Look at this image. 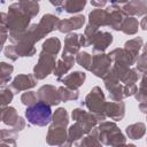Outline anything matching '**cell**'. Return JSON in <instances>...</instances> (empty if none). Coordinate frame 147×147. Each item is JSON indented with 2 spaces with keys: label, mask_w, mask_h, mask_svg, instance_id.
Returning a JSON list of instances; mask_svg holds the SVG:
<instances>
[{
  "label": "cell",
  "mask_w": 147,
  "mask_h": 147,
  "mask_svg": "<svg viewBox=\"0 0 147 147\" xmlns=\"http://www.w3.org/2000/svg\"><path fill=\"white\" fill-rule=\"evenodd\" d=\"M7 18H8V29H9L8 38L13 44H16L18 39L24 34L26 29H29L28 26L31 17L22 10V8L17 2L9 6Z\"/></svg>",
  "instance_id": "cell-1"
},
{
  "label": "cell",
  "mask_w": 147,
  "mask_h": 147,
  "mask_svg": "<svg viewBox=\"0 0 147 147\" xmlns=\"http://www.w3.org/2000/svg\"><path fill=\"white\" fill-rule=\"evenodd\" d=\"M25 117L28 122L32 125L45 126L52 121L51 105L39 100L36 103L28 106L25 110Z\"/></svg>",
  "instance_id": "cell-2"
},
{
  "label": "cell",
  "mask_w": 147,
  "mask_h": 147,
  "mask_svg": "<svg viewBox=\"0 0 147 147\" xmlns=\"http://www.w3.org/2000/svg\"><path fill=\"white\" fill-rule=\"evenodd\" d=\"M106 103L107 102L105 100V94L99 86H95L92 88V91L86 95V99L84 102L87 109L95 115L98 121H103L106 118V115H105Z\"/></svg>",
  "instance_id": "cell-3"
},
{
  "label": "cell",
  "mask_w": 147,
  "mask_h": 147,
  "mask_svg": "<svg viewBox=\"0 0 147 147\" xmlns=\"http://www.w3.org/2000/svg\"><path fill=\"white\" fill-rule=\"evenodd\" d=\"M98 130H99L98 138L103 144L113 145V146L124 145L125 144V138L122 134V132L119 131V129L116 126L115 123L103 122V123H101L99 125Z\"/></svg>",
  "instance_id": "cell-4"
},
{
  "label": "cell",
  "mask_w": 147,
  "mask_h": 147,
  "mask_svg": "<svg viewBox=\"0 0 147 147\" xmlns=\"http://www.w3.org/2000/svg\"><path fill=\"white\" fill-rule=\"evenodd\" d=\"M57 24H59V18L56 16H54L52 14H46L41 17V20L38 24H33L31 28L28 29V31L32 36V38L36 41H38L44 36L48 34L54 29H56Z\"/></svg>",
  "instance_id": "cell-5"
},
{
  "label": "cell",
  "mask_w": 147,
  "mask_h": 147,
  "mask_svg": "<svg viewBox=\"0 0 147 147\" xmlns=\"http://www.w3.org/2000/svg\"><path fill=\"white\" fill-rule=\"evenodd\" d=\"M55 67H56L55 55L47 53L45 51H41L39 55V61L33 68V75L37 79H44L51 72H54Z\"/></svg>",
  "instance_id": "cell-6"
},
{
  "label": "cell",
  "mask_w": 147,
  "mask_h": 147,
  "mask_svg": "<svg viewBox=\"0 0 147 147\" xmlns=\"http://www.w3.org/2000/svg\"><path fill=\"white\" fill-rule=\"evenodd\" d=\"M111 62L113 60L109 54H103V52L94 54V56H92V65L90 71H92V74H94L96 77L103 78L110 71Z\"/></svg>",
  "instance_id": "cell-7"
},
{
  "label": "cell",
  "mask_w": 147,
  "mask_h": 147,
  "mask_svg": "<svg viewBox=\"0 0 147 147\" xmlns=\"http://www.w3.org/2000/svg\"><path fill=\"white\" fill-rule=\"evenodd\" d=\"M71 115H72V118L78 124L82 125V127L85 130L86 133H90L91 130L95 126V124L98 122V118L95 117V115L93 113H91V111L87 113V111H85L83 109H79V108L74 109Z\"/></svg>",
  "instance_id": "cell-8"
},
{
  "label": "cell",
  "mask_w": 147,
  "mask_h": 147,
  "mask_svg": "<svg viewBox=\"0 0 147 147\" xmlns=\"http://www.w3.org/2000/svg\"><path fill=\"white\" fill-rule=\"evenodd\" d=\"M38 99L51 105L55 106L61 102V98L59 94L57 88H55L53 85H44L38 90Z\"/></svg>",
  "instance_id": "cell-9"
},
{
  "label": "cell",
  "mask_w": 147,
  "mask_h": 147,
  "mask_svg": "<svg viewBox=\"0 0 147 147\" xmlns=\"http://www.w3.org/2000/svg\"><path fill=\"white\" fill-rule=\"evenodd\" d=\"M124 16L125 14L123 9L117 5H113L111 7L107 8V25L113 28L114 30H121Z\"/></svg>",
  "instance_id": "cell-10"
},
{
  "label": "cell",
  "mask_w": 147,
  "mask_h": 147,
  "mask_svg": "<svg viewBox=\"0 0 147 147\" xmlns=\"http://www.w3.org/2000/svg\"><path fill=\"white\" fill-rule=\"evenodd\" d=\"M37 80L38 79L34 77V75H18L13 79L10 87L15 92L28 91L36 86Z\"/></svg>",
  "instance_id": "cell-11"
},
{
  "label": "cell",
  "mask_w": 147,
  "mask_h": 147,
  "mask_svg": "<svg viewBox=\"0 0 147 147\" xmlns=\"http://www.w3.org/2000/svg\"><path fill=\"white\" fill-rule=\"evenodd\" d=\"M67 131L64 125L54 124L49 127L47 133V142L51 145H63L67 139Z\"/></svg>",
  "instance_id": "cell-12"
},
{
  "label": "cell",
  "mask_w": 147,
  "mask_h": 147,
  "mask_svg": "<svg viewBox=\"0 0 147 147\" xmlns=\"http://www.w3.org/2000/svg\"><path fill=\"white\" fill-rule=\"evenodd\" d=\"M85 23V17L83 15H78V16H74L70 17L68 20H61L59 21L57 24V30L62 33H68L72 30H77L80 29Z\"/></svg>",
  "instance_id": "cell-13"
},
{
  "label": "cell",
  "mask_w": 147,
  "mask_h": 147,
  "mask_svg": "<svg viewBox=\"0 0 147 147\" xmlns=\"http://www.w3.org/2000/svg\"><path fill=\"white\" fill-rule=\"evenodd\" d=\"M113 42V34L105 31H98L92 39V46L94 52H105Z\"/></svg>",
  "instance_id": "cell-14"
},
{
  "label": "cell",
  "mask_w": 147,
  "mask_h": 147,
  "mask_svg": "<svg viewBox=\"0 0 147 147\" xmlns=\"http://www.w3.org/2000/svg\"><path fill=\"white\" fill-rule=\"evenodd\" d=\"M125 114V105L122 101H110L106 103L105 115L115 121H121Z\"/></svg>",
  "instance_id": "cell-15"
},
{
  "label": "cell",
  "mask_w": 147,
  "mask_h": 147,
  "mask_svg": "<svg viewBox=\"0 0 147 147\" xmlns=\"http://www.w3.org/2000/svg\"><path fill=\"white\" fill-rule=\"evenodd\" d=\"M122 9L125 15L142 16L147 13V2L145 0H131L129 2H124Z\"/></svg>",
  "instance_id": "cell-16"
},
{
  "label": "cell",
  "mask_w": 147,
  "mask_h": 147,
  "mask_svg": "<svg viewBox=\"0 0 147 147\" xmlns=\"http://www.w3.org/2000/svg\"><path fill=\"white\" fill-rule=\"evenodd\" d=\"M75 61L76 57L74 55H62V59L56 62V67L54 69V75L57 77V79H61V77L72 68Z\"/></svg>",
  "instance_id": "cell-17"
},
{
  "label": "cell",
  "mask_w": 147,
  "mask_h": 147,
  "mask_svg": "<svg viewBox=\"0 0 147 147\" xmlns=\"http://www.w3.org/2000/svg\"><path fill=\"white\" fill-rule=\"evenodd\" d=\"M86 79V75L82 71H75V72H71L67 76H64L62 79H59L61 80L64 86L69 87V88H72V90H77L78 87H80L84 82Z\"/></svg>",
  "instance_id": "cell-18"
},
{
  "label": "cell",
  "mask_w": 147,
  "mask_h": 147,
  "mask_svg": "<svg viewBox=\"0 0 147 147\" xmlns=\"http://www.w3.org/2000/svg\"><path fill=\"white\" fill-rule=\"evenodd\" d=\"M80 46H82V44H80L79 34H75V33L68 34V37H65V41H64L63 55H74V54L78 53Z\"/></svg>",
  "instance_id": "cell-19"
},
{
  "label": "cell",
  "mask_w": 147,
  "mask_h": 147,
  "mask_svg": "<svg viewBox=\"0 0 147 147\" xmlns=\"http://www.w3.org/2000/svg\"><path fill=\"white\" fill-rule=\"evenodd\" d=\"M18 118H20V116L14 107H9V106L1 107V121L3 124L14 126L17 123Z\"/></svg>",
  "instance_id": "cell-20"
},
{
  "label": "cell",
  "mask_w": 147,
  "mask_h": 147,
  "mask_svg": "<svg viewBox=\"0 0 147 147\" xmlns=\"http://www.w3.org/2000/svg\"><path fill=\"white\" fill-rule=\"evenodd\" d=\"M88 24L95 28H100L101 25H107V10L103 9H94L88 15Z\"/></svg>",
  "instance_id": "cell-21"
},
{
  "label": "cell",
  "mask_w": 147,
  "mask_h": 147,
  "mask_svg": "<svg viewBox=\"0 0 147 147\" xmlns=\"http://www.w3.org/2000/svg\"><path fill=\"white\" fill-rule=\"evenodd\" d=\"M141 47H142V39L140 37H136L133 39H130L124 44V48L134 57L136 61L138 59L139 51L141 49Z\"/></svg>",
  "instance_id": "cell-22"
},
{
  "label": "cell",
  "mask_w": 147,
  "mask_h": 147,
  "mask_svg": "<svg viewBox=\"0 0 147 147\" xmlns=\"http://www.w3.org/2000/svg\"><path fill=\"white\" fill-rule=\"evenodd\" d=\"M146 132V125L144 123H134L126 127V134L130 139H140Z\"/></svg>",
  "instance_id": "cell-23"
},
{
  "label": "cell",
  "mask_w": 147,
  "mask_h": 147,
  "mask_svg": "<svg viewBox=\"0 0 147 147\" xmlns=\"http://www.w3.org/2000/svg\"><path fill=\"white\" fill-rule=\"evenodd\" d=\"M86 5V0H64L62 9H64V11L70 13V14H75V13H79Z\"/></svg>",
  "instance_id": "cell-24"
},
{
  "label": "cell",
  "mask_w": 147,
  "mask_h": 147,
  "mask_svg": "<svg viewBox=\"0 0 147 147\" xmlns=\"http://www.w3.org/2000/svg\"><path fill=\"white\" fill-rule=\"evenodd\" d=\"M138 28H139V24H138L137 18L127 17V18H124V21L121 25V31L124 32L125 34H134V33H137Z\"/></svg>",
  "instance_id": "cell-25"
},
{
  "label": "cell",
  "mask_w": 147,
  "mask_h": 147,
  "mask_svg": "<svg viewBox=\"0 0 147 147\" xmlns=\"http://www.w3.org/2000/svg\"><path fill=\"white\" fill-rule=\"evenodd\" d=\"M20 7L22 8V10L28 14L30 17L36 16L39 13V6L37 3V1L34 0H25V1H18Z\"/></svg>",
  "instance_id": "cell-26"
},
{
  "label": "cell",
  "mask_w": 147,
  "mask_h": 147,
  "mask_svg": "<svg viewBox=\"0 0 147 147\" xmlns=\"http://www.w3.org/2000/svg\"><path fill=\"white\" fill-rule=\"evenodd\" d=\"M60 48H61V41L55 37L46 39L42 44V51L51 53V54H54V55H56L59 53Z\"/></svg>",
  "instance_id": "cell-27"
},
{
  "label": "cell",
  "mask_w": 147,
  "mask_h": 147,
  "mask_svg": "<svg viewBox=\"0 0 147 147\" xmlns=\"http://www.w3.org/2000/svg\"><path fill=\"white\" fill-rule=\"evenodd\" d=\"M85 133H86V132H85V130L82 127V125L76 122V123H75L74 125H71L70 129H69V133H68L69 142H68V144H69V145L75 144V141L78 140V139H80V138L83 137V134H85Z\"/></svg>",
  "instance_id": "cell-28"
},
{
  "label": "cell",
  "mask_w": 147,
  "mask_h": 147,
  "mask_svg": "<svg viewBox=\"0 0 147 147\" xmlns=\"http://www.w3.org/2000/svg\"><path fill=\"white\" fill-rule=\"evenodd\" d=\"M59 91V94H60V98H61V101H70V100H77L78 96H79V93L77 90H72V88H69V87H59L57 88Z\"/></svg>",
  "instance_id": "cell-29"
},
{
  "label": "cell",
  "mask_w": 147,
  "mask_h": 147,
  "mask_svg": "<svg viewBox=\"0 0 147 147\" xmlns=\"http://www.w3.org/2000/svg\"><path fill=\"white\" fill-rule=\"evenodd\" d=\"M14 70V67L11 64H8L6 62H1L0 64V72H1V87L7 84V82L10 80V75Z\"/></svg>",
  "instance_id": "cell-30"
},
{
  "label": "cell",
  "mask_w": 147,
  "mask_h": 147,
  "mask_svg": "<svg viewBox=\"0 0 147 147\" xmlns=\"http://www.w3.org/2000/svg\"><path fill=\"white\" fill-rule=\"evenodd\" d=\"M76 62L86 70H90L92 65V56L87 52H79L76 56Z\"/></svg>",
  "instance_id": "cell-31"
},
{
  "label": "cell",
  "mask_w": 147,
  "mask_h": 147,
  "mask_svg": "<svg viewBox=\"0 0 147 147\" xmlns=\"http://www.w3.org/2000/svg\"><path fill=\"white\" fill-rule=\"evenodd\" d=\"M68 122H69V118H68V113L64 108H59L54 116H53V123L54 124H59V125H64L67 126L68 125Z\"/></svg>",
  "instance_id": "cell-32"
},
{
  "label": "cell",
  "mask_w": 147,
  "mask_h": 147,
  "mask_svg": "<svg viewBox=\"0 0 147 147\" xmlns=\"http://www.w3.org/2000/svg\"><path fill=\"white\" fill-rule=\"evenodd\" d=\"M14 93L13 92V88L10 86L8 87H5L2 86L1 87V94H0V100H1V107H6L10 103V101L13 100V96H14Z\"/></svg>",
  "instance_id": "cell-33"
},
{
  "label": "cell",
  "mask_w": 147,
  "mask_h": 147,
  "mask_svg": "<svg viewBox=\"0 0 147 147\" xmlns=\"http://www.w3.org/2000/svg\"><path fill=\"white\" fill-rule=\"evenodd\" d=\"M21 101L25 106H31V105H33V103H36L38 101V94H36L32 91L24 92L22 94V96H21Z\"/></svg>",
  "instance_id": "cell-34"
},
{
  "label": "cell",
  "mask_w": 147,
  "mask_h": 147,
  "mask_svg": "<svg viewBox=\"0 0 147 147\" xmlns=\"http://www.w3.org/2000/svg\"><path fill=\"white\" fill-rule=\"evenodd\" d=\"M145 94H147V72H144L141 83L139 85V90L136 93V98L141 96V95H145Z\"/></svg>",
  "instance_id": "cell-35"
},
{
  "label": "cell",
  "mask_w": 147,
  "mask_h": 147,
  "mask_svg": "<svg viewBox=\"0 0 147 147\" xmlns=\"http://www.w3.org/2000/svg\"><path fill=\"white\" fill-rule=\"evenodd\" d=\"M138 91V87L136 85V83H127L124 85L123 87V92H124V96H131L134 95Z\"/></svg>",
  "instance_id": "cell-36"
},
{
  "label": "cell",
  "mask_w": 147,
  "mask_h": 147,
  "mask_svg": "<svg viewBox=\"0 0 147 147\" xmlns=\"http://www.w3.org/2000/svg\"><path fill=\"white\" fill-rule=\"evenodd\" d=\"M3 52H5V55H6L9 60L15 61V60H17V57H18V54H17V52H16L14 45H8V46L5 48Z\"/></svg>",
  "instance_id": "cell-37"
},
{
  "label": "cell",
  "mask_w": 147,
  "mask_h": 147,
  "mask_svg": "<svg viewBox=\"0 0 147 147\" xmlns=\"http://www.w3.org/2000/svg\"><path fill=\"white\" fill-rule=\"evenodd\" d=\"M106 3H107V0H91V5L98 8L106 6Z\"/></svg>",
  "instance_id": "cell-38"
},
{
  "label": "cell",
  "mask_w": 147,
  "mask_h": 147,
  "mask_svg": "<svg viewBox=\"0 0 147 147\" xmlns=\"http://www.w3.org/2000/svg\"><path fill=\"white\" fill-rule=\"evenodd\" d=\"M49 2H51L53 6H55V7L57 8V10H59V11H61L64 0H49Z\"/></svg>",
  "instance_id": "cell-39"
},
{
  "label": "cell",
  "mask_w": 147,
  "mask_h": 147,
  "mask_svg": "<svg viewBox=\"0 0 147 147\" xmlns=\"http://www.w3.org/2000/svg\"><path fill=\"white\" fill-rule=\"evenodd\" d=\"M139 109H140L141 113H144V114L147 115V102H141L139 105Z\"/></svg>",
  "instance_id": "cell-40"
},
{
  "label": "cell",
  "mask_w": 147,
  "mask_h": 147,
  "mask_svg": "<svg viewBox=\"0 0 147 147\" xmlns=\"http://www.w3.org/2000/svg\"><path fill=\"white\" fill-rule=\"evenodd\" d=\"M119 0H110V2H113V3H116V2H118Z\"/></svg>",
  "instance_id": "cell-41"
}]
</instances>
